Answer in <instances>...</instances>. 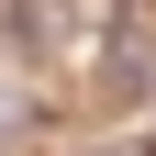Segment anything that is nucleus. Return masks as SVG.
I'll return each instance as SVG.
<instances>
[]
</instances>
